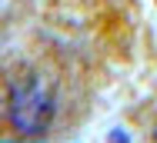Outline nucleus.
Segmentation results:
<instances>
[{
	"label": "nucleus",
	"instance_id": "f257e3e1",
	"mask_svg": "<svg viewBox=\"0 0 157 143\" xmlns=\"http://www.w3.org/2000/svg\"><path fill=\"white\" fill-rule=\"evenodd\" d=\"M54 107H50V97L47 90H40L37 83H24L10 93V123L20 130V133H37L44 130V123L50 120Z\"/></svg>",
	"mask_w": 157,
	"mask_h": 143
}]
</instances>
